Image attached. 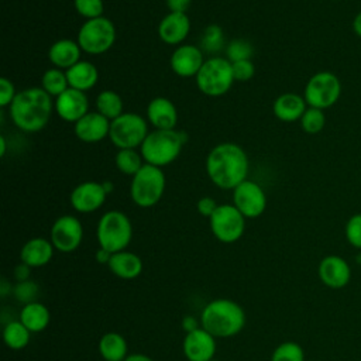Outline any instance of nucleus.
<instances>
[{"mask_svg":"<svg viewBox=\"0 0 361 361\" xmlns=\"http://www.w3.org/2000/svg\"><path fill=\"white\" fill-rule=\"evenodd\" d=\"M248 171V155L235 142H220L206 157V173L220 189L233 190L247 179Z\"/></svg>","mask_w":361,"mask_h":361,"instance_id":"obj_1","label":"nucleus"},{"mask_svg":"<svg viewBox=\"0 0 361 361\" xmlns=\"http://www.w3.org/2000/svg\"><path fill=\"white\" fill-rule=\"evenodd\" d=\"M54 109L52 96L42 87H28L17 93L8 106V113L18 130L38 133L48 124Z\"/></svg>","mask_w":361,"mask_h":361,"instance_id":"obj_2","label":"nucleus"},{"mask_svg":"<svg viewBox=\"0 0 361 361\" xmlns=\"http://www.w3.org/2000/svg\"><path fill=\"white\" fill-rule=\"evenodd\" d=\"M200 324L216 338L233 337L244 329L245 312L231 299H214L203 307Z\"/></svg>","mask_w":361,"mask_h":361,"instance_id":"obj_3","label":"nucleus"},{"mask_svg":"<svg viewBox=\"0 0 361 361\" xmlns=\"http://www.w3.org/2000/svg\"><path fill=\"white\" fill-rule=\"evenodd\" d=\"M186 138L176 130H152L140 147L145 164L164 168L172 164L183 148Z\"/></svg>","mask_w":361,"mask_h":361,"instance_id":"obj_4","label":"nucleus"},{"mask_svg":"<svg viewBox=\"0 0 361 361\" xmlns=\"http://www.w3.org/2000/svg\"><path fill=\"white\" fill-rule=\"evenodd\" d=\"M96 238L100 248L111 254L124 251L133 238V224L128 216L120 210H109L99 219Z\"/></svg>","mask_w":361,"mask_h":361,"instance_id":"obj_5","label":"nucleus"},{"mask_svg":"<svg viewBox=\"0 0 361 361\" xmlns=\"http://www.w3.org/2000/svg\"><path fill=\"white\" fill-rule=\"evenodd\" d=\"M165 185L166 179L162 168L144 164L142 168L131 176L130 197L138 207H152L164 196Z\"/></svg>","mask_w":361,"mask_h":361,"instance_id":"obj_6","label":"nucleus"},{"mask_svg":"<svg viewBox=\"0 0 361 361\" xmlns=\"http://www.w3.org/2000/svg\"><path fill=\"white\" fill-rule=\"evenodd\" d=\"M197 89L209 97H220L226 94L234 80L231 62L223 56H212L204 61L195 78Z\"/></svg>","mask_w":361,"mask_h":361,"instance_id":"obj_7","label":"nucleus"},{"mask_svg":"<svg viewBox=\"0 0 361 361\" xmlns=\"http://www.w3.org/2000/svg\"><path fill=\"white\" fill-rule=\"evenodd\" d=\"M78 44L89 55H102L116 42V27L107 17L86 20L78 31Z\"/></svg>","mask_w":361,"mask_h":361,"instance_id":"obj_8","label":"nucleus"},{"mask_svg":"<svg viewBox=\"0 0 361 361\" xmlns=\"http://www.w3.org/2000/svg\"><path fill=\"white\" fill-rule=\"evenodd\" d=\"M147 120L131 111H124L110 123L109 138L118 149H137L148 135Z\"/></svg>","mask_w":361,"mask_h":361,"instance_id":"obj_9","label":"nucleus"},{"mask_svg":"<svg viewBox=\"0 0 361 361\" xmlns=\"http://www.w3.org/2000/svg\"><path fill=\"white\" fill-rule=\"evenodd\" d=\"M341 94V82L336 73L330 71L316 72L307 80L303 97L309 107L326 110L336 104Z\"/></svg>","mask_w":361,"mask_h":361,"instance_id":"obj_10","label":"nucleus"},{"mask_svg":"<svg viewBox=\"0 0 361 361\" xmlns=\"http://www.w3.org/2000/svg\"><path fill=\"white\" fill-rule=\"evenodd\" d=\"M209 224L213 235L226 244L238 241L245 231V217L234 204H219Z\"/></svg>","mask_w":361,"mask_h":361,"instance_id":"obj_11","label":"nucleus"},{"mask_svg":"<svg viewBox=\"0 0 361 361\" xmlns=\"http://www.w3.org/2000/svg\"><path fill=\"white\" fill-rule=\"evenodd\" d=\"M49 240L59 252H72L79 248L83 240V226L80 220L72 214L58 217L49 233Z\"/></svg>","mask_w":361,"mask_h":361,"instance_id":"obj_12","label":"nucleus"},{"mask_svg":"<svg viewBox=\"0 0 361 361\" xmlns=\"http://www.w3.org/2000/svg\"><path fill=\"white\" fill-rule=\"evenodd\" d=\"M233 204L245 219H255L267 209V195L259 183L245 179L233 189Z\"/></svg>","mask_w":361,"mask_h":361,"instance_id":"obj_13","label":"nucleus"},{"mask_svg":"<svg viewBox=\"0 0 361 361\" xmlns=\"http://www.w3.org/2000/svg\"><path fill=\"white\" fill-rule=\"evenodd\" d=\"M106 197L107 192L104 190L102 182L86 180L72 189L69 202L73 210L78 213H93L104 204Z\"/></svg>","mask_w":361,"mask_h":361,"instance_id":"obj_14","label":"nucleus"},{"mask_svg":"<svg viewBox=\"0 0 361 361\" xmlns=\"http://www.w3.org/2000/svg\"><path fill=\"white\" fill-rule=\"evenodd\" d=\"M203 51L200 47L192 44H182L175 48L169 63L175 75L180 78H196L204 63Z\"/></svg>","mask_w":361,"mask_h":361,"instance_id":"obj_15","label":"nucleus"},{"mask_svg":"<svg viewBox=\"0 0 361 361\" xmlns=\"http://www.w3.org/2000/svg\"><path fill=\"white\" fill-rule=\"evenodd\" d=\"M55 110L59 118L66 123H76L89 113V99L85 92L68 87L63 93L55 97Z\"/></svg>","mask_w":361,"mask_h":361,"instance_id":"obj_16","label":"nucleus"},{"mask_svg":"<svg viewBox=\"0 0 361 361\" xmlns=\"http://www.w3.org/2000/svg\"><path fill=\"white\" fill-rule=\"evenodd\" d=\"M182 348L189 361H210L216 354V337L203 327H199L186 333Z\"/></svg>","mask_w":361,"mask_h":361,"instance_id":"obj_17","label":"nucleus"},{"mask_svg":"<svg viewBox=\"0 0 361 361\" xmlns=\"http://www.w3.org/2000/svg\"><path fill=\"white\" fill-rule=\"evenodd\" d=\"M110 123L111 121L109 118L94 110L86 113L80 120H78L73 124V131L80 141L86 144H94L109 137Z\"/></svg>","mask_w":361,"mask_h":361,"instance_id":"obj_18","label":"nucleus"},{"mask_svg":"<svg viewBox=\"0 0 361 361\" xmlns=\"http://www.w3.org/2000/svg\"><path fill=\"white\" fill-rule=\"evenodd\" d=\"M190 31V18L186 13H168L158 24V37L166 45H182Z\"/></svg>","mask_w":361,"mask_h":361,"instance_id":"obj_19","label":"nucleus"},{"mask_svg":"<svg viewBox=\"0 0 361 361\" xmlns=\"http://www.w3.org/2000/svg\"><path fill=\"white\" fill-rule=\"evenodd\" d=\"M350 276L351 271L347 261L338 255H327L319 264V278L329 288L340 289L345 286Z\"/></svg>","mask_w":361,"mask_h":361,"instance_id":"obj_20","label":"nucleus"},{"mask_svg":"<svg viewBox=\"0 0 361 361\" xmlns=\"http://www.w3.org/2000/svg\"><path fill=\"white\" fill-rule=\"evenodd\" d=\"M147 120L155 130H175L178 123L176 106L168 97H154L147 106Z\"/></svg>","mask_w":361,"mask_h":361,"instance_id":"obj_21","label":"nucleus"},{"mask_svg":"<svg viewBox=\"0 0 361 361\" xmlns=\"http://www.w3.org/2000/svg\"><path fill=\"white\" fill-rule=\"evenodd\" d=\"M82 48L78 41L61 38L55 41L48 49V59L54 68L68 71L80 61Z\"/></svg>","mask_w":361,"mask_h":361,"instance_id":"obj_22","label":"nucleus"},{"mask_svg":"<svg viewBox=\"0 0 361 361\" xmlns=\"http://www.w3.org/2000/svg\"><path fill=\"white\" fill-rule=\"evenodd\" d=\"M307 109V103L303 96L298 93H282L279 94L272 106L274 114L279 121L293 123L300 121L303 113Z\"/></svg>","mask_w":361,"mask_h":361,"instance_id":"obj_23","label":"nucleus"},{"mask_svg":"<svg viewBox=\"0 0 361 361\" xmlns=\"http://www.w3.org/2000/svg\"><path fill=\"white\" fill-rule=\"evenodd\" d=\"M54 250L55 247L51 240L44 237H34L23 245L20 251V259L31 268L44 267L52 259Z\"/></svg>","mask_w":361,"mask_h":361,"instance_id":"obj_24","label":"nucleus"},{"mask_svg":"<svg viewBox=\"0 0 361 361\" xmlns=\"http://www.w3.org/2000/svg\"><path fill=\"white\" fill-rule=\"evenodd\" d=\"M111 274L121 279H134L142 272V259L130 251L114 252L107 264Z\"/></svg>","mask_w":361,"mask_h":361,"instance_id":"obj_25","label":"nucleus"},{"mask_svg":"<svg viewBox=\"0 0 361 361\" xmlns=\"http://www.w3.org/2000/svg\"><path fill=\"white\" fill-rule=\"evenodd\" d=\"M65 72H66L69 87L78 89L80 92L93 89L99 80V71L89 61H79Z\"/></svg>","mask_w":361,"mask_h":361,"instance_id":"obj_26","label":"nucleus"},{"mask_svg":"<svg viewBox=\"0 0 361 361\" xmlns=\"http://www.w3.org/2000/svg\"><path fill=\"white\" fill-rule=\"evenodd\" d=\"M18 320L31 333H39L48 327L51 314L45 305H42L39 302H31V303H27L23 306Z\"/></svg>","mask_w":361,"mask_h":361,"instance_id":"obj_27","label":"nucleus"},{"mask_svg":"<svg viewBox=\"0 0 361 361\" xmlns=\"http://www.w3.org/2000/svg\"><path fill=\"white\" fill-rule=\"evenodd\" d=\"M127 351V341L120 333L110 331L99 340V353L104 361H124Z\"/></svg>","mask_w":361,"mask_h":361,"instance_id":"obj_28","label":"nucleus"},{"mask_svg":"<svg viewBox=\"0 0 361 361\" xmlns=\"http://www.w3.org/2000/svg\"><path fill=\"white\" fill-rule=\"evenodd\" d=\"M96 111L103 114L110 121L124 113V102L121 96L114 90H102L94 100Z\"/></svg>","mask_w":361,"mask_h":361,"instance_id":"obj_29","label":"nucleus"},{"mask_svg":"<svg viewBox=\"0 0 361 361\" xmlns=\"http://www.w3.org/2000/svg\"><path fill=\"white\" fill-rule=\"evenodd\" d=\"M31 331L20 322L10 320L3 329L4 344L11 350H23L30 343Z\"/></svg>","mask_w":361,"mask_h":361,"instance_id":"obj_30","label":"nucleus"},{"mask_svg":"<svg viewBox=\"0 0 361 361\" xmlns=\"http://www.w3.org/2000/svg\"><path fill=\"white\" fill-rule=\"evenodd\" d=\"M114 164L116 168L124 173V175H130L134 176L145 164L141 152H138L137 149H118L116 157H114Z\"/></svg>","mask_w":361,"mask_h":361,"instance_id":"obj_31","label":"nucleus"},{"mask_svg":"<svg viewBox=\"0 0 361 361\" xmlns=\"http://www.w3.org/2000/svg\"><path fill=\"white\" fill-rule=\"evenodd\" d=\"M41 87L49 96L58 97L61 93H63L69 87L66 72L58 68L47 69L41 76Z\"/></svg>","mask_w":361,"mask_h":361,"instance_id":"obj_32","label":"nucleus"},{"mask_svg":"<svg viewBox=\"0 0 361 361\" xmlns=\"http://www.w3.org/2000/svg\"><path fill=\"white\" fill-rule=\"evenodd\" d=\"M226 45L227 44L224 41V32L220 25L210 24L204 28L200 38L202 51L214 54V52H220L221 49H226Z\"/></svg>","mask_w":361,"mask_h":361,"instance_id":"obj_33","label":"nucleus"},{"mask_svg":"<svg viewBox=\"0 0 361 361\" xmlns=\"http://www.w3.org/2000/svg\"><path fill=\"white\" fill-rule=\"evenodd\" d=\"M324 124H326L324 110L307 106L306 111L300 118V126L303 131L307 134H317L324 128Z\"/></svg>","mask_w":361,"mask_h":361,"instance_id":"obj_34","label":"nucleus"},{"mask_svg":"<svg viewBox=\"0 0 361 361\" xmlns=\"http://www.w3.org/2000/svg\"><path fill=\"white\" fill-rule=\"evenodd\" d=\"M224 52H226V58L233 63V62H238V61L251 59V56L254 54V48L248 41H245L243 38H235V39H231L230 42H227Z\"/></svg>","mask_w":361,"mask_h":361,"instance_id":"obj_35","label":"nucleus"},{"mask_svg":"<svg viewBox=\"0 0 361 361\" xmlns=\"http://www.w3.org/2000/svg\"><path fill=\"white\" fill-rule=\"evenodd\" d=\"M271 361H305V353L298 343L285 341L274 350Z\"/></svg>","mask_w":361,"mask_h":361,"instance_id":"obj_36","label":"nucleus"},{"mask_svg":"<svg viewBox=\"0 0 361 361\" xmlns=\"http://www.w3.org/2000/svg\"><path fill=\"white\" fill-rule=\"evenodd\" d=\"M39 293V286L37 282L34 281H23V282H17L13 286V292L11 295L14 296V299L23 305L31 303V302H37V296Z\"/></svg>","mask_w":361,"mask_h":361,"instance_id":"obj_37","label":"nucleus"},{"mask_svg":"<svg viewBox=\"0 0 361 361\" xmlns=\"http://www.w3.org/2000/svg\"><path fill=\"white\" fill-rule=\"evenodd\" d=\"M73 7L78 14L86 20H92L103 16L104 3L103 0H73Z\"/></svg>","mask_w":361,"mask_h":361,"instance_id":"obj_38","label":"nucleus"},{"mask_svg":"<svg viewBox=\"0 0 361 361\" xmlns=\"http://www.w3.org/2000/svg\"><path fill=\"white\" fill-rule=\"evenodd\" d=\"M345 237L353 247L361 248V213L348 219L345 224Z\"/></svg>","mask_w":361,"mask_h":361,"instance_id":"obj_39","label":"nucleus"},{"mask_svg":"<svg viewBox=\"0 0 361 361\" xmlns=\"http://www.w3.org/2000/svg\"><path fill=\"white\" fill-rule=\"evenodd\" d=\"M231 68H233L234 80H238V82H247L255 75V66L251 59L233 62Z\"/></svg>","mask_w":361,"mask_h":361,"instance_id":"obj_40","label":"nucleus"},{"mask_svg":"<svg viewBox=\"0 0 361 361\" xmlns=\"http://www.w3.org/2000/svg\"><path fill=\"white\" fill-rule=\"evenodd\" d=\"M17 93L18 92H16L14 83L10 79L7 78L0 79V106L1 107H8L13 103Z\"/></svg>","mask_w":361,"mask_h":361,"instance_id":"obj_41","label":"nucleus"},{"mask_svg":"<svg viewBox=\"0 0 361 361\" xmlns=\"http://www.w3.org/2000/svg\"><path fill=\"white\" fill-rule=\"evenodd\" d=\"M217 203H216V200L213 199V197H210V196H203V197H200L199 200H197V204H196V209H197V212H199V214H202V216H204V217H210L213 213H214V210L217 209Z\"/></svg>","mask_w":361,"mask_h":361,"instance_id":"obj_42","label":"nucleus"},{"mask_svg":"<svg viewBox=\"0 0 361 361\" xmlns=\"http://www.w3.org/2000/svg\"><path fill=\"white\" fill-rule=\"evenodd\" d=\"M169 13H186L192 4V0H165Z\"/></svg>","mask_w":361,"mask_h":361,"instance_id":"obj_43","label":"nucleus"},{"mask_svg":"<svg viewBox=\"0 0 361 361\" xmlns=\"http://www.w3.org/2000/svg\"><path fill=\"white\" fill-rule=\"evenodd\" d=\"M30 269H31V267H28V265L24 264V262H21L20 265H17L16 269H14V278H16V281H17V282L28 281L30 274H31Z\"/></svg>","mask_w":361,"mask_h":361,"instance_id":"obj_44","label":"nucleus"},{"mask_svg":"<svg viewBox=\"0 0 361 361\" xmlns=\"http://www.w3.org/2000/svg\"><path fill=\"white\" fill-rule=\"evenodd\" d=\"M180 324H182V327H183V330H185L186 333H190V331H193V330L202 327V324H199V322H197L193 316H189V314H186V316L182 319Z\"/></svg>","mask_w":361,"mask_h":361,"instance_id":"obj_45","label":"nucleus"},{"mask_svg":"<svg viewBox=\"0 0 361 361\" xmlns=\"http://www.w3.org/2000/svg\"><path fill=\"white\" fill-rule=\"evenodd\" d=\"M111 252L110 251H107V250H104V248H99L97 251H96V261L99 262V264H109V261H110V258H111Z\"/></svg>","mask_w":361,"mask_h":361,"instance_id":"obj_46","label":"nucleus"},{"mask_svg":"<svg viewBox=\"0 0 361 361\" xmlns=\"http://www.w3.org/2000/svg\"><path fill=\"white\" fill-rule=\"evenodd\" d=\"M13 292V286L8 283V281L6 278H1V282H0V293H1V298H6L8 293Z\"/></svg>","mask_w":361,"mask_h":361,"instance_id":"obj_47","label":"nucleus"},{"mask_svg":"<svg viewBox=\"0 0 361 361\" xmlns=\"http://www.w3.org/2000/svg\"><path fill=\"white\" fill-rule=\"evenodd\" d=\"M124 361H154V360H152L151 357L145 355V354L137 353V354H130V355H127V358H126Z\"/></svg>","mask_w":361,"mask_h":361,"instance_id":"obj_48","label":"nucleus"},{"mask_svg":"<svg viewBox=\"0 0 361 361\" xmlns=\"http://www.w3.org/2000/svg\"><path fill=\"white\" fill-rule=\"evenodd\" d=\"M353 31L361 38V11L353 20Z\"/></svg>","mask_w":361,"mask_h":361,"instance_id":"obj_49","label":"nucleus"},{"mask_svg":"<svg viewBox=\"0 0 361 361\" xmlns=\"http://www.w3.org/2000/svg\"><path fill=\"white\" fill-rule=\"evenodd\" d=\"M6 138L4 135H0V157H4L7 152V144H6Z\"/></svg>","mask_w":361,"mask_h":361,"instance_id":"obj_50","label":"nucleus"},{"mask_svg":"<svg viewBox=\"0 0 361 361\" xmlns=\"http://www.w3.org/2000/svg\"><path fill=\"white\" fill-rule=\"evenodd\" d=\"M102 183H103V188H104V190L107 192V195L113 192V189H114V186H113V182H110V180H103Z\"/></svg>","mask_w":361,"mask_h":361,"instance_id":"obj_51","label":"nucleus"},{"mask_svg":"<svg viewBox=\"0 0 361 361\" xmlns=\"http://www.w3.org/2000/svg\"><path fill=\"white\" fill-rule=\"evenodd\" d=\"M210 361H216V360H214V358H213V360H210Z\"/></svg>","mask_w":361,"mask_h":361,"instance_id":"obj_52","label":"nucleus"}]
</instances>
